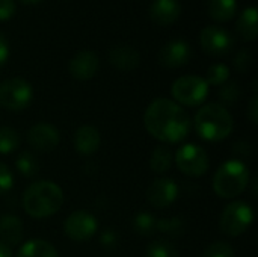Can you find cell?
Segmentation results:
<instances>
[{
    "label": "cell",
    "instance_id": "cell-8",
    "mask_svg": "<svg viewBox=\"0 0 258 257\" xmlns=\"http://www.w3.org/2000/svg\"><path fill=\"white\" fill-rule=\"evenodd\" d=\"M177 168L189 177H201L209 170V155L197 144H184L175 153Z\"/></svg>",
    "mask_w": 258,
    "mask_h": 257
},
{
    "label": "cell",
    "instance_id": "cell-38",
    "mask_svg": "<svg viewBox=\"0 0 258 257\" xmlns=\"http://www.w3.org/2000/svg\"><path fill=\"white\" fill-rule=\"evenodd\" d=\"M23 3H30V5H33V3H38V2H41V0H21Z\"/></svg>",
    "mask_w": 258,
    "mask_h": 257
},
{
    "label": "cell",
    "instance_id": "cell-1",
    "mask_svg": "<svg viewBox=\"0 0 258 257\" xmlns=\"http://www.w3.org/2000/svg\"><path fill=\"white\" fill-rule=\"evenodd\" d=\"M147 132L163 144H177L187 138L190 132V118L187 112L171 98L153 100L144 115Z\"/></svg>",
    "mask_w": 258,
    "mask_h": 257
},
{
    "label": "cell",
    "instance_id": "cell-6",
    "mask_svg": "<svg viewBox=\"0 0 258 257\" xmlns=\"http://www.w3.org/2000/svg\"><path fill=\"white\" fill-rule=\"evenodd\" d=\"M171 94L174 97V101L180 106H198L204 103V100L209 95V85L204 77L187 74L178 77L172 86Z\"/></svg>",
    "mask_w": 258,
    "mask_h": 257
},
{
    "label": "cell",
    "instance_id": "cell-10",
    "mask_svg": "<svg viewBox=\"0 0 258 257\" xmlns=\"http://www.w3.org/2000/svg\"><path fill=\"white\" fill-rule=\"evenodd\" d=\"M200 44L203 50L212 56L227 55L234 44L233 35L219 26H206L200 33Z\"/></svg>",
    "mask_w": 258,
    "mask_h": 257
},
{
    "label": "cell",
    "instance_id": "cell-23",
    "mask_svg": "<svg viewBox=\"0 0 258 257\" xmlns=\"http://www.w3.org/2000/svg\"><path fill=\"white\" fill-rule=\"evenodd\" d=\"M15 168L24 177H35L39 173V161L30 151H21L15 159Z\"/></svg>",
    "mask_w": 258,
    "mask_h": 257
},
{
    "label": "cell",
    "instance_id": "cell-13",
    "mask_svg": "<svg viewBox=\"0 0 258 257\" xmlns=\"http://www.w3.org/2000/svg\"><path fill=\"white\" fill-rule=\"evenodd\" d=\"M192 58V47L184 39L168 41L159 50V64L165 68L174 70L189 64Z\"/></svg>",
    "mask_w": 258,
    "mask_h": 257
},
{
    "label": "cell",
    "instance_id": "cell-35",
    "mask_svg": "<svg viewBox=\"0 0 258 257\" xmlns=\"http://www.w3.org/2000/svg\"><path fill=\"white\" fill-rule=\"evenodd\" d=\"M9 58V42L8 38L0 32V67H3L8 62Z\"/></svg>",
    "mask_w": 258,
    "mask_h": 257
},
{
    "label": "cell",
    "instance_id": "cell-26",
    "mask_svg": "<svg viewBox=\"0 0 258 257\" xmlns=\"http://www.w3.org/2000/svg\"><path fill=\"white\" fill-rule=\"evenodd\" d=\"M230 68L225 64H213L209 67L207 74H206V82L210 86H222L224 83L228 82L230 79Z\"/></svg>",
    "mask_w": 258,
    "mask_h": 257
},
{
    "label": "cell",
    "instance_id": "cell-15",
    "mask_svg": "<svg viewBox=\"0 0 258 257\" xmlns=\"http://www.w3.org/2000/svg\"><path fill=\"white\" fill-rule=\"evenodd\" d=\"M73 144H74V148L77 153H80L83 156H91L100 148L101 135L97 127L85 124L76 130Z\"/></svg>",
    "mask_w": 258,
    "mask_h": 257
},
{
    "label": "cell",
    "instance_id": "cell-20",
    "mask_svg": "<svg viewBox=\"0 0 258 257\" xmlns=\"http://www.w3.org/2000/svg\"><path fill=\"white\" fill-rule=\"evenodd\" d=\"M237 12V0H207V14L219 23L234 18Z\"/></svg>",
    "mask_w": 258,
    "mask_h": 257
},
{
    "label": "cell",
    "instance_id": "cell-2",
    "mask_svg": "<svg viewBox=\"0 0 258 257\" xmlns=\"http://www.w3.org/2000/svg\"><path fill=\"white\" fill-rule=\"evenodd\" d=\"M63 201V191L50 180H38L32 183L23 194L24 212L36 220L53 217L60 211Z\"/></svg>",
    "mask_w": 258,
    "mask_h": 257
},
{
    "label": "cell",
    "instance_id": "cell-28",
    "mask_svg": "<svg viewBox=\"0 0 258 257\" xmlns=\"http://www.w3.org/2000/svg\"><path fill=\"white\" fill-rule=\"evenodd\" d=\"M184 221L178 217L175 218H162L157 220V230L165 233V235H171V236H178L184 232Z\"/></svg>",
    "mask_w": 258,
    "mask_h": 257
},
{
    "label": "cell",
    "instance_id": "cell-32",
    "mask_svg": "<svg viewBox=\"0 0 258 257\" xmlns=\"http://www.w3.org/2000/svg\"><path fill=\"white\" fill-rule=\"evenodd\" d=\"M12 186H14V176L11 170L3 162H0V195L9 192Z\"/></svg>",
    "mask_w": 258,
    "mask_h": 257
},
{
    "label": "cell",
    "instance_id": "cell-33",
    "mask_svg": "<svg viewBox=\"0 0 258 257\" xmlns=\"http://www.w3.org/2000/svg\"><path fill=\"white\" fill-rule=\"evenodd\" d=\"M118 241H119L118 233H116L115 230H112V229H106V230H103V233L100 235V244H101L104 248H107V250L115 248V247L118 245Z\"/></svg>",
    "mask_w": 258,
    "mask_h": 257
},
{
    "label": "cell",
    "instance_id": "cell-36",
    "mask_svg": "<svg viewBox=\"0 0 258 257\" xmlns=\"http://www.w3.org/2000/svg\"><path fill=\"white\" fill-rule=\"evenodd\" d=\"M248 117H249L251 123H252L254 126H257V123H258V98H257V94H254V95H252V98H251V101H249V111H248Z\"/></svg>",
    "mask_w": 258,
    "mask_h": 257
},
{
    "label": "cell",
    "instance_id": "cell-24",
    "mask_svg": "<svg viewBox=\"0 0 258 257\" xmlns=\"http://www.w3.org/2000/svg\"><path fill=\"white\" fill-rule=\"evenodd\" d=\"M133 230L141 236H151L157 232V218L150 212H139L133 218Z\"/></svg>",
    "mask_w": 258,
    "mask_h": 257
},
{
    "label": "cell",
    "instance_id": "cell-34",
    "mask_svg": "<svg viewBox=\"0 0 258 257\" xmlns=\"http://www.w3.org/2000/svg\"><path fill=\"white\" fill-rule=\"evenodd\" d=\"M15 2L14 0H0V21H8L15 14Z\"/></svg>",
    "mask_w": 258,
    "mask_h": 257
},
{
    "label": "cell",
    "instance_id": "cell-17",
    "mask_svg": "<svg viewBox=\"0 0 258 257\" xmlns=\"http://www.w3.org/2000/svg\"><path fill=\"white\" fill-rule=\"evenodd\" d=\"M181 14V5L178 0H154L150 6V17L160 26L172 24Z\"/></svg>",
    "mask_w": 258,
    "mask_h": 257
},
{
    "label": "cell",
    "instance_id": "cell-31",
    "mask_svg": "<svg viewBox=\"0 0 258 257\" xmlns=\"http://www.w3.org/2000/svg\"><path fill=\"white\" fill-rule=\"evenodd\" d=\"M252 62H254V58H252V53H251L248 48H242V50L234 56V67H236V70L240 71V73L249 71V68L252 67Z\"/></svg>",
    "mask_w": 258,
    "mask_h": 257
},
{
    "label": "cell",
    "instance_id": "cell-37",
    "mask_svg": "<svg viewBox=\"0 0 258 257\" xmlns=\"http://www.w3.org/2000/svg\"><path fill=\"white\" fill-rule=\"evenodd\" d=\"M0 257H12V250L9 245L0 241Z\"/></svg>",
    "mask_w": 258,
    "mask_h": 257
},
{
    "label": "cell",
    "instance_id": "cell-9",
    "mask_svg": "<svg viewBox=\"0 0 258 257\" xmlns=\"http://www.w3.org/2000/svg\"><path fill=\"white\" fill-rule=\"evenodd\" d=\"M98 230L97 218L86 211H76L63 223V233L74 242L89 241Z\"/></svg>",
    "mask_w": 258,
    "mask_h": 257
},
{
    "label": "cell",
    "instance_id": "cell-22",
    "mask_svg": "<svg viewBox=\"0 0 258 257\" xmlns=\"http://www.w3.org/2000/svg\"><path fill=\"white\" fill-rule=\"evenodd\" d=\"M172 151L165 147V145H157L150 158V168L153 170V173L156 174H163L166 171H169V168L172 167Z\"/></svg>",
    "mask_w": 258,
    "mask_h": 257
},
{
    "label": "cell",
    "instance_id": "cell-16",
    "mask_svg": "<svg viewBox=\"0 0 258 257\" xmlns=\"http://www.w3.org/2000/svg\"><path fill=\"white\" fill-rule=\"evenodd\" d=\"M109 62L119 71H132L138 68V65L141 64V55L135 47L119 44L110 48Z\"/></svg>",
    "mask_w": 258,
    "mask_h": 257
},
{
    "label": "cell",
    "instance_id": "cell-14",
    "mask_svg": "<svg viewBox=\"0 0 258 257\" xmlns=\"http://www.w3.org/2000/svg\"><path fill=\"white\" fill-rule=\"evenodd\" d=\"M100 59L98 55L92 50L77 52L68 62V71L73 79L85 82L92 79L98 71Z\"/></svg>",
    "mask_w": 258,
    "mask_h": 257
},
{
    "label": "cell",
    "instance_id": "cell-21",
    "mask_svg": "<svg viewBox=\"0 0 258 257\" xmlns=\"http://www.w3.org/2000/svg\"><path fill=\"white\" fill-rule=\"evenodd\" d=\"M17 257H59L57 250L44 239H30L24 242Z\"/></svg>",
    "mask_w": 258,
    "mask_h": 257
},
{
    "label": "cell",
    "instance_id": "cell-25",
    "mask_svg": "<svg viewBox=\"0 0 258 257\" xmlns=\"http://www.w3.org/2000/svg\"><path fill=\"white\" fill-rule=\"evenodd\" d=\"M20 145V135L8 126H0V155H9Z\"/></svg>",
    "mask_w": 258,
    "mask_h": 257
},
{
    "label": "cell",
    "instance_id": "cell-27",
    "mask_svg": "<svg viewBox=\"0 0 258 257\" xmlns=\"http://www.w3.org/2000/svg\"><path fill=\"white\" fill-rule=\"evenodd\" d=\"M145 257H180L177 248L165 239H159L151 242L147 250H145Z\"/></svg>",
    "mask_w": 258,
    "mask_h": 257
},
{
    "label": "cell",
    "instance_id": "cell-4",
    "mask_svg": "<svg viewBox=\"0 0 258 257\" xmlns=\"http://www.w3.org/2000/svg\"><path fill=\"white\" fill-rule=\"evenodd\" d=\"M249 185V168L242 161L224 162L213 177V191L219 198H234L240 195Z\"/></svg>",
    "mask_w": 258,
    "mask_h": 257
},
{
    "label": "cell",
    "instance_id": "cell-29",
    "mask_svg": "<svg viewBox=\"0 0 258 257\" xmlns=\"http://www.w3.org/2000/svg\"><path fill=\"white\" fill-rule=\"evenodd\" d=\"M218 97L225 105H234L240 98V86L237 82H227L221 86Z\"/></svg>",
    "mask_w": 258,
    "mask_h": 257
},
{
    "label": "cell",
    "instance_id": "cell-19",
    "mask_svg": "<svg viewBox=\"0 0 258 257\" xmlns=\"http://www.w3.org/2000/svg\"><path fill=\"white\" fill-rule=\"evenodd\" d=\"M237 33L245 41H255L258 35V11L257 6H248L242 11L239 15V20L236 23Z\"/></svg>",
    "mask_w": 258,
    "mask_h": 257
},
{
    "label": "cell",
    "instance_id": "cell-7",
    "mask_svg": "<svg viewBox=\"0 0 258 257\" xmlns=\"http://www.w3.org/2000/svg\"><path fill=\"white\" fill-rule=\"evenodd\" d=\"M33 98L32 85L23 77H9L0 83V105L12 112L26 109Z\"/></svg>",
    "mask_w": 258,
    "mask_h": 257
},
{
    "label": "cell",
    "instance_id": "cell-3",
    "mask_svg": "<svg viewBox=\"0 0 258 257\" xmlns=\"http://www.w3.org/2000/svg\"><path fill=\"white\" fill-rule=\"evenodd\" d=\"M195 130L201 139L209 142H219L227 139L233 129L234 120L225 106L219 103H207L195 114Z\"/></svg>",
    "mask_w": 258,
    "mask_h": 257
},
{
    "label": "cell",
    "instance_id": "cell-5",
    "mask_svg": "<svg viewBox=\"0 0 258 257\" xmlns=\"http://www.w3.org/2000/svg\"><path fill=\"white\" fill-rule=\"evenodd\" d=\"M254 223V209L246 201H233L221 214L219 229L224 235L236 238L243 235Z\"/></svg>",
    "mask_w": 258,
    "mask_h": 257
},
{
    "label": "cell",
    "instance_id": "cell-18",
    "mask_svg": "<svg viewBox=\"0 0 258 257\" xmlns=\"http://www.w3.org/2000/svg\"><path fill=\"white\" fill-rule=\"evenodd\" d=\"M24 227L18 217L5 214L0 215V241L6 245H18L23 241Z\"/></svg>",
    "mask_w": 258,
    "mask_h": 257
},
{
    "label": "cell",
    "instance_id": "cell-12",
    "mask_svg": "<svg viewBox=\"0 0 258 257\" xmlns=\"http://www.w3.org/2000/svg\"><path fill=\"white\" fill-rule=\"evenodd\" d=\"M27 142L36 151L50 153L59 145L60 133L50 123H36L27 132Z\"/></svg>",
    "mask_w": 258,
    "mask_h": 257
},
{
    "label": "cell",
    "instance_id": "cell-30",
    "mask_svg": "<svg viewBox=\"0 0 258 257\" xmlns=\"http://www.w3.org/2000/svg\"><path fill=\"white\" fill-rule=\"evenodd\" d=\"M201 257H234V250L227 242H215L203 253Z\"/></svg>",
    "mask_w": 258,
    "mask_h": 257
},
{
    "label": "cell",
    "instance_id": "cell-11",
    "mask_svg": "<svg viewBox=\"0 0 258 257\" xmlns=\"http://www.w3.org/2000/svg\"><path fill=\"white\" fill-rule=\"evenodd\" d=\"M180 189L175 180L162 177L156 179L147 189V200L156 209H166L178 198Z\"/></svg>",
    "mask_w": 258,
    "mask_h": 257
}]
</instances>
